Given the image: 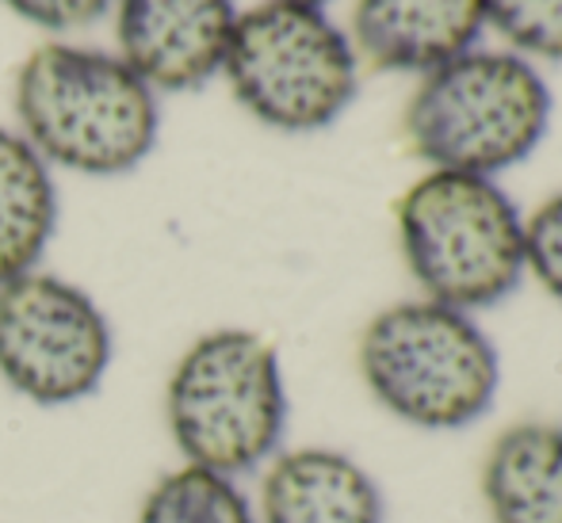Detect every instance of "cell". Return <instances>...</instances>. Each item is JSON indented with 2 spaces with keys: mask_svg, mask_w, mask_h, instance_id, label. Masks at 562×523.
I'll return each instance as SVG.
<instances>
[{
  "mask_svg": "<svg viewBox=\"0 0 562 523\" xmlns=\"http://www.w3.org/2000/svg\"><path fill=\"white\" fill-rule=\"evenodd\" d=\"M112 363V325L77 283L27 272L0 287V378L43 409L100 390Z\"/></svg>",
  "mask_w": 562,
  "mask_h": 523,
  "instance_id": "cell-7",
  "label": "cell"
},
{
  "mask_svg": "<svg viewBox=\"0 0 562 523\" xmlns=\"http://www.w3.org/2000/svg\"><path fill=\"white\" fill-rule=\"evenodd\" d=\"M15 15L38 23V27L50 31H74V27H89L100 15L108 12L112 0H4Z\"/></svg>",
  "mask_w": 562,
  "mask_h": 523,
  "instance_id": "cell-16",
  "label": "cell"
},
{
  "mask_svg": "<svg viewBox=\"0 0 562 523\" xmlns=\"http://www.w3.org/2000/svg\"><path fill=\"white\" fill-rule=\"evenodd\" d=\"M223 73L237 104L288 134L326 130L360 89L356 46L314 8L260 4L237 15Z\"/></svg>",
  "mask_w": 562,
  "mask_h": 523,
  "instance_id": "cell-6",
  "label": "cell"
},
{
  "mask_svg": "<svg viewBox=\"0 0 562 523\" xmlns=\"http://www.w3.org/2000/svg\"><path fill=\"white\" fill-rule=\"evenodd\" d=\"M260 523H391L379 478L356 455L322 443L283 447L260 470Z\"/></svg>",
  "mask_w": 562,
  "mask_h": 523,
  "instance_id": "cell-9",
  "label": "cell"
},
{
  "mask_svg": "<svg viewBox=\"0 0 562 523\" xmlns=\"http://www.w3.org/2000/svg\"><path fill=\"white\" fill-rule=\"evenodd\" d=\"M138 523H260L237 478L177 466L146 493Z\"/></svg>",
  "mask_w": 562,
  "mask_h": 523,
  "instance_id": "cell-13",
  "label": "cell"
},
{
  "mask_svg": "<svg viewBox=\"0 0 562 523\" xmlns=\"http://www.w3.org/2000/svg\"><path fill=\"white\" fill-rule=\"evenodd\" d=\"M272 4H291V8H314V12H322V4H329V0H272Z\"/></svg>",
  "mask_w": 562,
  "mask_h": 523,
  "instance_id": "cell-17",
  "label": "cell"
},
{
  "mask_svg": "<svg viewBox=\"0 0 562 523\" xmlns=\"http://www.w3.org/2000/svg\"><path fill=\"white\" fill-rule=\"evenodd\" d=\"M398 245L422 298L479 314L525 280V214L497 180L429 169L398 200Z\"/></svg>",
  "mask_w": 562,
  "mask_h": 523,
  "instance_id": "cell-4",
  "label": "cell"
},
{
  "mask_svg": "<svg viewBox=\"0 0 562 523\" xmlns=\"http://www.w3.org/2000/svg\"><path fill=\"white\" fill-rule=\"evenodd\" d=\"M525 268L562 303V192L525 218Z\"/></svg>",
  "mask_w": 562,
  "mask_h": 523,
  "instance_id": "cell-15",
  "label": "cell"
},
{
  "mask_svg": "<svg viewBox=\"0 0 562 523\" xmlns=\"http://www.w3.org/2000/svg\"><path fill=\"white\" fill-rule=\"evenodd\" d=\"M490 523H562V420H513L479 466Z\"/></svg>",
  "mask_w": 562,
  "mask_h": 523,
  "instance_id": "cell-11",
  "label": "cell"
},
{
  "mask_svg": "<svg viewBox=\"0 0 562 523\" xmlns=\"http://www.w3.org/2000/svg\"><path fill=\"white\" fill-rule=\"evenodd\" d=\"M551 89L520 54L467 50L422 77L406 138L429 169L490 177L528 161L548 138Z\"/></svg>",
  "mask_w": 562,
  "mask_h": 523,
  "instance_id": "cell-5",
  "label": "cell"
},
{
  "mask_svg": "<svg viewBox=\"0 0 562 523\" xmlns=\"http://www.w3.org/2000/svg\"><path fill=\"white\" fill-rule=\"evenodd\" d=\"M288 383L272 340L249 329L203 332L165 383V428L184 466L245 478L288 435Z\"/></svg>",
  "mask_w": 562,
  "mask_h": 523,
  "instance_id": "cell-3",
  "label": "cell"
},
{
  "mask_svg": "<svg viewBox=\"0 0 562 523\" xmlns=\"http://www.w3.org/2000/svg\"><path fill=\"white\" fill-rule=\"evenodd\" d=\"M356 367L383 413L417 432H467L502 394V355L474 314L409 298L363 325Z\"/></svg>",
  "mask_w": 562,
  "mask_h": 523,
  "instance_id": "cell-1",
  "label": "cell"
},
{
  "mask_svg": "<svg viewBox=\"0 0 562 523\" xmlns=\"http://www.w3.org/2000/svg\"><path fill=\"white\" fill-rule=\"evenodd\" d=\"M58 226L50 164L15 130H0V287L35 272Z\"/></svg>",
  "mask_w": 562,
  "mask_h": 523,
  "instance_id": "cell-12",
  "label": "cell"
},
{
  "mask_svg": "<svg viewBox=\"0 0 562 523\" xmlns=\"http://www.w3.org/2000/svg\"><path fill=\"white\" fill-rule=\"evenodd\" d=\"M486 0H356V46L375 69L432 73L474 50Z\"/></svg>",
  "mask_w": 562,
  "mask_h": 523,
  "instance_id": "cell-10",
  "label": "cell"
},
{
  "mask_svg": "<svg viewBox=\"0 0 562 523\" xmlns=\"http://www.w3.org/2000/svg\"><path fill=\"white\" fill-rule=\"evenodd\" d=\"M23 138L46 164L85 177L138 169L157 141V96L123 58L46 43L15 77Z\"/></svg>",
  "mask_w": 562,
  "mask_h": 523,
  "instance_id": "cell-2",
  "label": "cell"
},
{
  "mask_svg": "<svg viewBox=\"0 0 562 523\" xmlns=\"http://www.w3.org/2000/svg\"><path fill=\"white\" fill-rule=\"evenodd\" d=\"M234 0H119V58L154 92H188L223 73Z\"/></svg>",
  "mask_w": 562,
  "mask_h": 523,
  "instance_id": "cell-8",
  "label": "cell"
},
{
  "mask_svg": "<svg viewBox=\"0 0 562 523\" xmlns=\"http://www.w3.org/2000/svg\"><path fill=\"white\" fill-rule=\"evenodd\" d=\"M486 23L517 50L562 61V0H486Z\"/></svg>",
  "mask_w": 562,
  "mask_h": 523,
  "instance_id": "cell-14",
  "label": "cell"
}]
</instances>
